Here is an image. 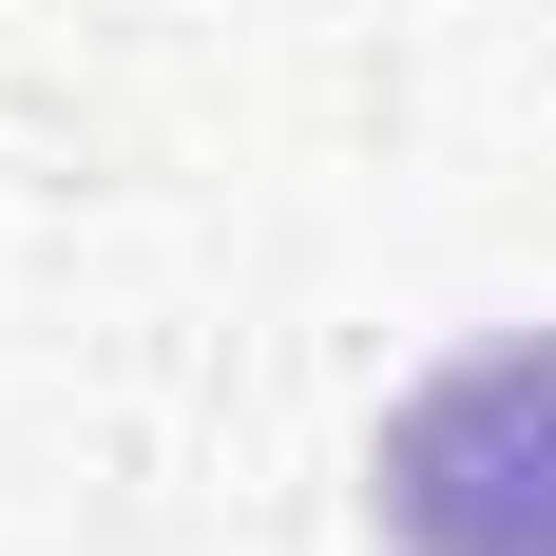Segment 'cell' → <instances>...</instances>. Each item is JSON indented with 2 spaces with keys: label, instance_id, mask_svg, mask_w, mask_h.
<instances>
[{
  "label": "cell",
  "instance_id": "1",
  "mask_svg": "<svg viewBox=\"0 0 556 556\" xmlns=\"http://www.w3.org/2000/svg\"><path fill=\"white\" fill-rule=\"evenodd\" d=\"M365 500L403 556H556V345H460L384 403Z\"/></svg>",
  "mask_w": 556,
  "mask_h": 556
}]
</instances>
